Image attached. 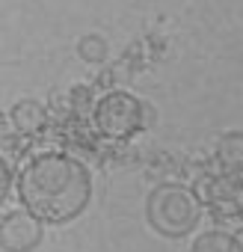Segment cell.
I'll use <instances>...</instances> for the list:
<instances>
[{
	"label": "cell",
	"mask_w": 243,
	"mask_h": 252,
	"mask_svg": "<svg viewBox=\"0 0 243 252\" xmlns=\"http://www.w3.org/2000/svg\"><path fill=\"white\" fill-rule=\"evenodd\" d=\"M18 205L45 225H68L92 202V172L65 152H42L15 178Z\"/></svg>",
	"instance_id": "6da1fadb"
},
{
	"label": "cell",
	"mask_w": 243,
	"mask_h": 252,
	"mask_svg": "<svg viewBox=\"0 0 243 252\" xmlns=\"http://www.w3.org/2000/svg\"><path fill=\"white\" fill-rule=\"evenodd\" d=\"M202 199L184 184H157L146 199V222L166 240L193 234L202 222Z\"/></svg>",
	"instance_id": "7a4b0ae2"
},
{
	"label": "cell",
	"mask_w": 243,
	"mask_h": 252,
	"mask_svg": "<svg viewBox=\"0 0 243 252\" xmlns=\"http://www.w3.org/2000/svg\"><path fill=\"white\" fill-rule=\"evenodd\" d=\"M92 119H95V128L101 137L131 140L146 128V104L125 89H116V92H107L95 104Z\"/></svg>",
	"instance_id": "3957f363"
},
{
	"label": "cell",
	"mask_w": 243,
	"mask_h": 252,
	"mask_svg": "<svg viewBox=\"0 0 243 252\" xmlns=\"http://www.w3.org/2000/svg\"><path fill=\"white\" fill-rule=\"evenodd\" d=\"M45 240V222L15 208L0 217V252H36Z\"/></svg>",
	"instance_id": "277c9868"
},
{
	"label": "cell",
	"mask_w": 243,
	"mask_h": 252,
	"mask_svg": "<svg viewBox=\"0 0 243 252\" xmlns=\"http://www.w3.org/2000/svg\"><path fill=\"white\" fill-rule=\"evenodd\" d=\"M216 163L228 172V175H240L243 172V131H225L216 140Z\"/></svg>",
	"instance_id": "5b68a950"
},
{
	"label": "cell",
	"mask_w": 243,
	"mask_h": 252,
	"mask_svg": "<svg viewBox=\"0 0 243 252\" xmlns=\"http://www.w3.org/2000/svg\"><path fill=\"white\" fill-rule=\"evenodd\" d=\"M12 125H15L21 134L33 137V134L45 131V125H48V113H45V107H42L36 98H21V101L12 107Z\"/></svg>",
	"instance_id": "8992f818"
},
{
	"label": "cell",
	"mask_w": 243,
	"mask_h": 252,
	"mask_svg": "<svg viewBox=\"0 0 243 252\" xmlns=\"http://www.w3.org/2000/svg\"><path fill=\"white\" fill-rule=\"evenodd\" d=\"M190 252H234V237H231V231L208 228V231L193 237Z\"/></svg>",
	"instance_id": "52a82bcc"
},
{
	"label": "cell",
	"mask_w": 243,
	"mask_h": 252,
	"mask_svg": "<svg viewBox=\"0 0 243 252\" xmlns=\"http://www.w3.org/2000/svg\"><path fill=\"white\" fill-rule=\"evenodd\" d=\"M107 54H110L107 39H101V36H95V33H89V36H83V39L77 42V57H80L83 63H89V65L107 63Z\"/></svg>",
	"instance_id": "ba28073f"
},
{
	"label": "cell",
	"mask_w": 243,
	"mask_h": 252,
	"mask_svg": "<svg viewBox=\"0 0 243 252\" xmlns=\"http://www.w3.org/2000/svg\"><path fill=\"white\" fill-rule=\"evenodd\" d=\"M12 184H15V175H12V166L6 163V158L0 155V208L6 205L9 193H12Z\"/></svg>",
	"instance_id": "9c48e42d"
},
{
	"label": "cell",
	"mask_w": 243,
	"mask_h": 252,
	"mask_svg": "<svg viewBox=\"0 0 243 252\" xmlns=\"http://www.w3.org/2000/svg\"><path fill=\"white\" fill-rule=\"evenodd\" d=\"M231 237H234V252H243V225L237 231H231Z\"/></svg>",
	"instance_id": "30bf717a"
}]
</instances>
